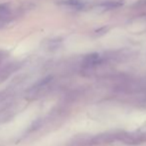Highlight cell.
I'll list each match as a JSON object with an SVG mask.
<instances>
[{"label":"cell","mask_w":146,"mask_h":146,"mask_svg":"<svg viewBox=\"0 0 146 146\" xmlns=\"http://www.w3.org/2000/svg\"><path fill=\"white\" fill-rule=\"evenodd\" d=\"M60 4L74 9H83L86 6V3L82 0H62Z\"/></svg>","instance_id":"cell-1"},{"label":"cell","mask_w":146,"mask_h":146,"mask_svg":"<svg viewBox=\"0 0 146 146\" xmlns=\"http://www.w3.org/2000/svg\"><path fill=\"white\" fill-rule=\"evenodd\" d=\"M100 55L96 54V53H94V54H90L86 57L85 60H84V64L87 67H92V66L98 65L100 63Z\"/></svg>","instance_id":"cell-2"},{"label":"cell","mask_w":146,"mask_h":146,"mask_svg":"<svg viewBox=\"0 0 146 146\" xmlns=\"http://www.w3.org/2000/svg\"><path fill=\"white\" fill-rule=\"evenodd\" d=\"M119 134H112V133H106V134H102L94 139V143H104L110 142V141L117 139Z\"/></svg>","instance_id":"cell-3"},{"label":"cell","mask_w":146,"mask_h":146,"mask_svg":"<svg viewBox=\"0 0 146 146\" xmlns=\"http://www.w3.org/2000/svg\"><path fill=\"white\" fill-rule=\"evenodd\" d=\"M10 14V8L6 4H0V19H6Z\"/></svg>","instance_id":"cell-4"},{"label":"cell","mask_w":146,"mask_h":146,"mask_svg":"<svg viewBox=\"0 0 146 146\" xmlns=\"http://www.w3.org/2000/svg\"><path fill=\"white\" fill-rule=\"evenodd\" d=\"M124 142L127 143V144H132V145H136L139 144L140 142H142V138L139 136H135V135H131L128 138L124 139Z\"/></svg>","instance_id":"cell-5"},{"label":"cell","mask_w":146,"mask_h":146,"mask_svg":"<svg viewBox=\"0 0 146 146\" xmlns=\"http://www.w3.org/2000/svg\"><path fill=\"white\" fill-rule=\"evenodd\" d=\"M102 6L108 8V9H115V8H118V7H120V6H122V3L118 1H108V2L102 3Z\"/></svg>","instance_id":"cell-6"}]
</instances>
